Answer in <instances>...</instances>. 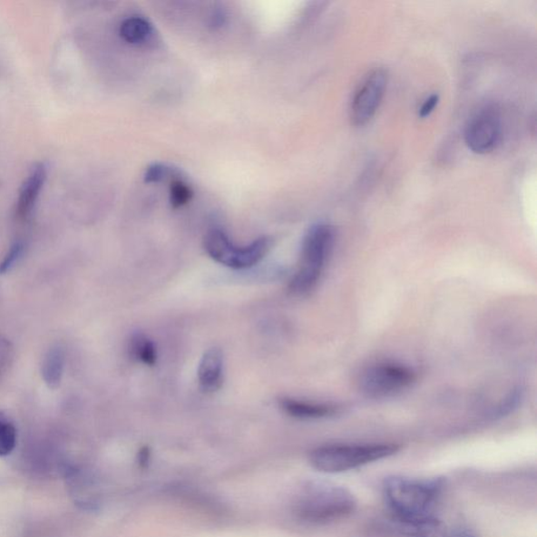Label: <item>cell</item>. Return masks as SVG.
<instances>
[{"label": "cell", "instance_id": "cell-1", "mask_svg": "<svg viewBox=\"0 0 537 537\" xmlns=\"http://www.w3.org/2000/svg\"><path fill=\"white\" fill-rule=\"evenodd\" d=\"M446 485L443 478L411 479L389 476L384 483V498L393 520L417 522L434 518V509Z\"/></svg>", "mask_w": 537, "mask_h": 537}, {"label": "cell", "instance_id": "cell-2", "mask_svg": "<svg viewBox=\"0 0 537 537\" xmlns=\"http://www.w3.org/2000/svg\"><path fill=\"white\" fill-rule=\"evenodd\" d=\"M336 243L334 227L327 223L308 228L302 239L301 254L297 272L288 285L294 295H307L319 283Z\"/></svg>", "mask_w": 537, "mask_h": 537}, {"label": "cell", "instance_id": "cell-3", "mask_svg": "<svg viewBox=\"0 0 537 537\" xmlns=\"http://www.w3.org/2000/svg\"><path fill=\"white\" fill-rule=\"evenodd\" d=\"M400 446L394 443L375 444H330L315 448L310 464L325 474H342L385 460L398 454Z\"/></svg>", "mask_w": 537, "mask_h": 537}, {"label": "cell", "instance_id": "cell-4", "mask_svg": "<svg viewBox=\"0 0 537 537\" xmlns=\"http://www.w3.org/2000/svg\"><path fill=\"white\" fill-rule=\"evenodd\" d=\"M415 369L399 362L382 361L368 366L359 375V391L371 399L395 397L417 382Z\"/></svg>", "mask_w": 537, "mask_h": 537}, {"label": "cell", "instance_id": "cell-5", "mask_svg": "<svg viewBox=\"0 0 537 537\" xmlns=\"http://www.w3.org/2000/svg\"><path fill=\"white\" fill-rule=\"evenodd\" d=\"M301 503L299 515L312 523H330L348 518L357 508L354 494L345 487L322 485Z\"/></svg>", "mask_w": 537, "mask_h": 537}, {"label": "cell", "instance_id": "cell-6", "mask_svg": "<svg viewBox=\"0 0 537 537\" xmlns=\"http://www.w3.org/2000/svg\"><path fill=\"white\" fill-rule=\"evenodd\" d=\"M272 243L270 238L263 237L250 245L238 247L218 228L208 231L204 238L207 254L217 263L232 268H246L259 264L270 251Z\"/></svg>", "mask_w": 537, "mask_h": 537}, {"label": "cell", "instance_id": "cell-7", "mask_svg": "<svg viewBox=\"0 0 537 537\" xmlns=\"http://www.w3.org/2000/svg\"><path fill=\"white\" fill-rule=\"evenodd\" d=\"M387 86V73L382 67L368 72L354 93L350 106L353 124L366 125L377 112Z\"/></svg>", "mask_w": 537, "mask_h": 537}, {"label": "cell", "instance_id": "cell-8", "mask_svg": "<svg viewBox=\"0 0 537 537\" xmlns=\"http://www.w3.org/2000/svg\"><path fill=\"white\" fill-rule=\"evenodd\" d=\"M501 134V112L495 106L488 105L469 119L465 127V143L474 153H489L499 144Z\"/></svg>", "mask_w": 537, "mask_h": 537}, {"label": "cell", "instance_id": "cell-9", "mask_svg": "<svg viewBox=\"0 0 537 537\" xmlns=\"http://www.w3.org/2000/svg\"><path fill=\"white\" fill-rule=\"evenodd\" d=\"M279 405L288 415L301 420L331 418L341 412V407L331 405V403H317L294 398L280 399Z\"/></svg>", "mask_w": 537, "mask_h": 537}, {"label": "cell", "instance_id": "cell-10", "mask_svg": "<svg viewBox=\"0 0 537 537\" xmlns=\"http://www.w3.org/2000/svg\"><path fill=\"white\" fill-rule=\"evenodd\" d=\"M224 355L212 347L201 357L198 369L200 386L206 393L217 392L223 384Z\"/></svg>", "mask_w": 537, "mask_h": 537}, {"label": "cell", "instance_id": "cell-11", "mask_svg": "<svg viewBox=\"0 0 537 537\" xmlns=\"http://www.w3.org/2000/svg\"><path fill=\"white\" fill-rule=\"evenodd\" d=\"M46 176H48V168L45 164L39 163L33 168L28 178L24 181L22 190H20L17 205V213L20 219H26L30 216L45 183Z\"/></svg>", "mask_w": 537, "mask_h": 537}, {"label": "cell", "instance_id": "cell-12", "mask_svg": "<svg viewBox=\"0 0 537 537\" xmlns=\"http://www.w3.org/2000/svg\"><path fill=\"white\" fill-rule=\"evenodd\" d=\"M119 33L126 43L134 45L151 43L154 36H156V32H154V28L149 20L139 16L126 18L121 24Z\"/></svg>", "mask_w": 537, "mask_h": 537}, {"label": "cell", "instance_id": "cell-13", "mask_svg": "<svg viewBox=\"0 0 537 537\" xmlns=\"http://www.w3.org/2000/svg\"><path fill=\"white\" fill-rule=\"evenodd\" d=\"M64 357L60 348H53L43 362V376L45 384L50 387H56L62 380Z\"/></svg>", "mask_w": 537, "mask_h": 537}, {"label": "cell", "instance_id": "cell-14", "mask_svg": "<svg viewBox=\"0 0 537 537\" xmlns=\"http://www.w3.org/2000/svg\"><path fill=\"white\" fill-rule=\"evenodd\" d=\"M131 353L133 358L146 366H153L157 362V350L153 342L144 334L132 335L131 339Z\"/></svg>", "mask_w": 537, "mask_h": 537}, {"label": "cell", "instance_id": "cell-15", "mask_svg": "<svg viewBox=\"0 0 537 537\" xmlns=\"http://www.w3.org/2000/svg\"><path fill=\"white\" fill-rule=\"evenodd\" d=\"M17 433L15 425L0 413V456L9 455L16 446Z\"/></svg>", "mask_w": 537, "mask_h": 537}, {"label": "cell", "instance_id": "cell-16", "mask_svg": "<svg viewBox=\"0 0 537 537\" xmlns=\"http://www.w3.org/2000/svg\"><path fill=\"white\" fill-rule=\"evenodd\" d=\"M193 191L184 181L176 179L171 185V204L173 208L182 207L191 200Z\"/></svg>", "mask_w": 537, "mask_h": 537}, {"label": "cell", "instance_id": "cell-17", "mask_svg": "<svg viewBox=\"0 0 537 537\" xmlns=\"http://www.w3.org/2000/svg\"><path fill=\"white\" fill-rule=\"evenodd\" d=\"M180 172L170 166L154 163L147 168L144 174L146 183H160L168 178L179 179Z\"/></svg>", "mask_w": 537, "mask_h": 537}, {"label": "cell", "instance_id": "cell-18", "mask_svg": "<svg viewBox=\"0 0 537 537\" xmlns=\"http://www.w3.org/2000/svg\"><path fill=\"white\" fill-rule=\"evenodd\" d=\"M24 251V245L22 243H16L11 247L10 251L8 254L5 255L3 263L0 264V272L5 273L10 270V268L15 266L16 260L20 257H22Z\"/></svg>", "mask_w": 537, "mask_h": 537}, {"label": "cell", "instance_id": "cell-19", "mask_svg": "<svg viewBox=\"0 0 537 537\" xmlns=\"http://www.w3.org/2000/svg\"><path fill=\"white\" fill-rule=\"evenodd\" d=\"M439 99L440 97L439 95H436V93L427 97L420 107L419 116L421 118L431 116V113L434 111L435 106L439 103Z\"/></svg>", "mask_w": 537, "mask_h": 537}, {"label": "cell", "instance_id": "cell-20", "mask_svg": "<svg viewBox=\"0 0 537 537\" xmlns=\"http://www.w3.org/2000/svg\"><path fill=\"white\" fill-rule=\"evenodd\" d=\"M151 460V452L149 447H143L141 449L138 454L139 465L142 468L149 464Z\"/></svg>", "mask_w": 537, "mask_h": 537}, {"label": "cell", "instance_id": "cell-21", "mask_svg": "<svg viewBox=\"0 0 537 537\" xmlns=\"http://www.w3.org/2000/svg\"><path fill=\"white\" fill-rule=\"evenodd\" d=\"M444 537H478L467 532H456L451 534H445Z\"/></svg>", "mask_w": 537, "mask_h": 537}]
</instances>
